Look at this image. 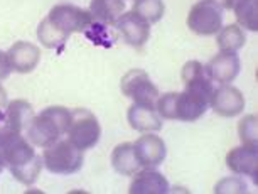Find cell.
<instances>
[{"mask_svg": "<svg viewBox=\"0 0 258 194\" xmlns=\"http://www.w3.org/2000/svg\"><path fill=\"white\" fill-rule=\"evenodd\" d=\"M6 167H9L14 179H17L24 186H32L37 181L44 164L26 135L12 132L6 147Z\"/></svg>", "mask_w": 258, "mask_h": 194, "instance_id": "6da1fadb", "label": "cell"}, {"mask_svg": "<svg viewBox=\"0 0 258 194\" xmlns=\"http://www.w3.org/2000/svg\"><path fill=\"white\" fill-rule=\"evenodd\" d=\"M71 125V110L66 106H47L29 123L26 139L34 147L46 149L61 139V135L68 134Z\"/></svg>", "mask_w": 258, "mask_h": 194, "instance_id": "7a4b0ae2", "label": "cell"}, {"mask_svg": "<svg viewBox=\"0 0 258 194\" xmlns=\"http://www.w3.org/2000/svg\"><path fill=\"white\" fill-rule=\"evenodd\" d=\"M85 155L83 150L75 147L70 140H57L42 152V164L51 174L70 176L81 171Z\"/></svg>", "mask_w": 258, "mask_h": 194, "instance_id": "3957f363", "label": "cell"}, {"mask_svg": "<svg viewBox=\"0 0 258 194\" xmlns=\"http://www.w3.org/2000/svg\"><path fill=\"white\" fill-rule=\"evenodd\" d=\"M46 19L66 39H70L71 34L75 32H85L95 21L90 11H85L73 4H57L51 9Z\"/></svg>", "mask_w": 258, "mask_h": 194, "instance_id": "277c9868", "label": "cell"}, {"mask_svg": "<svg viewBox=\"0 0 258 194\" xmlns=\"http://www.w3.org/2000/svg\"><path fill=\"white\" fill-rule=\"evenodd\" d=\"M101 127L96 116L86 108L71 110V125L68 128V140L80 150L93 149L100 142Z\"/></svg>", "mask_w": 258, "mask_h": 194, "instance_id": "5b68a950", "label": "cell"}, {"mask_svg": "<svg viewBox=\"0 0 258 194\" xmlns=\"http://www.w3.org/2000/svg\"><path fill=\"white\" fill-rule=\"evenodd\" d=\"M187 27L198 36H214L223 27V7L216 0H201L187 14Z\"/></svg>", "mask_w": 258, "mask_h": 194, "instance_id": "8992f818", "label": "cell"}, {"mask_svg": "<svg viewBox=\"0 0 258 194\" xmlns=\"http://www.w3.org/2000/svg\"><path fill=\"white\" fill-rule=\"evenodd\" d=\"M120 90L126 98L134 100V103L155 105L159 98V90L149 75L142 70H130L125 73L120 81Z\"/></svg>", "mask_w": 258, "mask_h": 194, "instance_id": "52a82bcc", "label": "cell"}, {"mask_svg": "<svg viewBox=\"0 0 258 194\" xmlns=\"http://www.w3.org/2000/svg\"><path fill=\"white\" fill-rule=\"evenodd\" d=\"M134 152L139 161V166L142 169H155L164 162L167 149L165 142L159 135L147 132L142 137H139L134 144Z\"/></svg>", "mask_w": 258, "mask_h": 194, "instance_id": "ba28073f", "label": "cell"}, {"mask_svg": "<svg viewBox=\"0 0 258 194\" xmlns=\"http://www.w3.org/2000/svg\"><path fill=\"white\" fill-rule=\"evenodd\" d=\"M115 29L123 37V41L132 47H142L150 37V24L137 16L134 11L123 12L115 24Z\"/></svg>", "mask_w": 258, "mask_h": 194, "instance_id": "9c48e42d", "label": "cell"}, {"mask_svg": "<svg viewBox=\"0 0 258 194\" xmlns=\"http://www.w3.org/2000/svg\"><path fill=\"white\" fill-rule=\"evenodd\" d=\"M209 106L213 108L214 113L231 118V116L240 115L245 108V96L235 86L221 85L213 90L211 98H209Z\"/></svg>", "mask_w": 258, "mask_h": 194, "instance_id": "30bf717a", "label": "cell"}, {"mask_svg": "<svg viewBox=\"0 0 258 194\" xmlns=\"http://www.w3.org/2000/svg\"><path fill=\"white\" fill-rule=\"evenodd\" d=\"M9 62H11L12 71L21 73V75H27V73L34 71L41 61V49L27 41H17L12 44L7 51Z\"/></svg>", "mask_w": 258, "mask_h": 194, "instance_id": "8fae6325", "label": "cell"}, {"mask_svg": "<svg viewBox=\"0 0 258 194\" xmlns=\"http://www.w3.org/2000/svg\"><path fill=\"white\" fill-rule=\"evenodd\" d=\"M226 166L231 172L240 176H251L256 182L258 176V147L240 145L226 154Z\"/></svg>", "mask_w": 258, "mask_h": 194, "instance_id": "7c38bea8", "label": "cell"}, {"mask_svg": "<svg viewBox=\"0 0 258 194\" xmlns=\"http://www.w3.org/2000/svg\"><path fill=\"white\" fill-rule=\"evenodd\" d=\"M240 57L236 52L220 51V54L214 56L206 68L213 81L220 85H231V81H235L240 75Z\"/></svg>", "mask_w": 258, "mask_h": 194, "instance_id": "4fadbf2b", "label": "cell"}, {"mask_svg": "<svg viewBox=\"0 0 258 194\" xmlns=\"http://www.w3.org/2000/svg\"><path fill=\"white\" fill-rule=\"evenodd\" d=\"M126 120L137 132H159L162 128V118L155 110V105L134 103L126 111Z\"/></svg>", "mask_w": 258, "mask_h": 194, "instance_id": "5bb4252c", "label": "cell"}, {"mask_svg": "<svg viewBox=\"0 0 258 194\" xmlns=\"http://www.w3.org/2000/svg\"><path fill=\"white\" fill-rule=\"evenodd\" d=\"M169 181L155 169H142L134 174L130 182V194H165L169 192Z\"/></svg>", "mask_w": 258, "mask_h": 194, "instance_id": "9a60e30c", "label": "cell"}, {"mask_svg": "<svg viewBox=\"0 0 258 194\" xmlns=\"http://www.w3.org/2000/svg\"><path fill=\"white\" fill-rule=\"evenodd\" d=\"M34 108L32 105L26 100H14L6 106V127H9L14 132L24 134L34 118Z\"/></svg>", "mask_w": 258, "mask_h": 194, "instance_id": "2e32d148", "label": "cell"}, {"mask_svg": "<svg viewBox=\"0 0 258 194\" xmlns=\"http://www.w3.org/2000/svg\"><path fill=\"white\" fill-rule=\"evenodd\" d=\"M88 11L96 22L111 26L125 12V0H91Z\"/></svg>", "mask_w": 258, "mask_h": 194, "instance_id": "e0dca14e", "label": "cell"}, {"mask_svg": "<svg viewBox=\"0 0 258 194\" xmlns=\"http://www.w3.org/2000/svg\"><path fill=\"white\" fill-rule=\"evenodd\" d=\"M111 166L121 176H134L139 171V161L134 152V144L123 142L118 144L111 152Z\"/></svg>", "mask_w": 258, "mask_h": 194, "instance_id": "ac0fdd59", "label": "cell"}, {"mask_svg": "<svg viewBox=\"0 0 258 194\" xmlns=\"http://www.w3.org/2000/svg\"><path fill=\"white\" fill-rule=\"evenodd\" d=\"M218 47L221 52H236L240 51L246 42V34L245 31L238 26V24H230L220 29L216 36Z\"/></svg>", "mask_w": 258, "mask_h": 194, "instance_id": "d6986e66", "label": "cell"}, {"mask_svg": "<svg viewBox=\"0 0 258 194\" xmlns=\"http://www.w3.org/2000/svg\"><path fill=\"white\" fill-rule=\"evenodd\" d=\"M238 26L246 31H258V2L256 0H238L233 7Z\"/></svg>", "mask_w": 258, "mask_h": 194, "instance_id": "ffe728a7", "label": "cell"}, {"mask_svg": "<svg viewBox=\"0 0 258 194\" xmlns=\"http://www.w3.org/2000/svg\"><path fill=\"white\" fill-rule=\"evenodd\" d=\"M132 11L149 24H155L162 19L165 6L162 0H134Z\"/></svg>", "mask_w": 258, "mask_h": 194, "instance_id": "44dd1931", "label": "cell"}, {"mask_svg": "<svg viewBox=\"0 0 258 194\" xmlns=\"http://www.w3.org/2000/svg\"><path fill=\"white\" fill-rule=\"evenodd\" d=\"M256 116L246 115L238 123V135L243 145H251V147H258V127H256Z\"/></svg>", "mask_w": 258, "mask_h": 194, "instance_id": "7402d4cb", "label": "cell"}, {"mask_svg": "<svg viewBox=\"0 0 258 194\" xmlns=\"http://www.w3.org/2000/svg\"><path fill=\"white\" fill-rule=\"evenodd\" d=\"M155 110L160 115L162 120H176V110H177V93L169 91L162 96H159L155 101Z\"/></svg>", "mask_w": 258, "mask_h": 194, "instance_id": "603a6c76", "label": "cell"}, {"mask_svg": "<svg viewBox=\"0 0 258 194\" xmlns=\"http://www.w3.org/2000/svg\"><path fill=\"white\" fill-rule=\"evenodd\" d=\"M85 34L95 42V44H103L106 47L113 44V37L110 36V31L106 29L105 24H101V22L93 21L91 26L85 31Z\"/></svg>", "mask_w": 258, "mask_h": 194, "instance_id": "cb8c5ba5", "label": "cell"}, {"mask_svg": "<svg viewBox=\"0 0 258 194\" xmlns=\"http://www.w3.org/2000/svg\"><path fill=\"white\" fill-rule=\"evenodd\" d=\"M214 192H246V184L240 177H228L216 184Z\"/></svg>", "mask_w": 258, "mask_h": 194, "instance_id": "d4e9b609", "label": "cell"}, {"mask_svg": "<svg viewBox=\"0 0 258 194\" xmlns=\"http://www.w3.org/2000/svg\"><path fill=\"white\" fill-rule=\"evenodd\" d=\"M12 132L14 130H11L9 127H0V172L6 169V147Z\"/></svg>", "mask_w": 258, "mask_h": 194, "instance_id": "484cf974", "label": "cell"}, {"mask_svg": "<svg viewBox=\"0 0 258 194\" xmlns=\"http://www.w3.org/2000/svg\"><path fill=\"white\" fill-rule=\"evenodd\" d=\"M11 62H9V57H7V52L0 51V81L2 80H7L11 76Z\"/></svg>", "mask_w": 258, "mask_h": 194, "instance_id": "4316f807", "label": "cell"}, {"mask_svg": "<svg viewBox=\"0 0 258 194\" xmlns=\"http://www.w3.org/2000/svg\"><path fill=\"white\" fill-rule=\"evenodd\" d=\"M6 106H7V91L2 85H0V111L6 108Z\"/></svg>", "mask_w": 258, "mask_h": 194, "instance_id": "83f0119b", "label": "cell"}, {"mask_svg": "<svg viewBox=\"0 0 258 194\" xmlns=\"http://www.w3.org/2000/svg\"><path fill=\"white\" fill-rule=\"evenodd\" d=\"M238 2V0H223V6L221 7H225V9H233L235 7V4Z\"/></svg>", "mask_w": 258, "mask_h": 194, "instance_id": "f1b7e54d", "label": "cell"}]
</instances>
